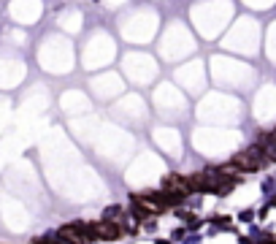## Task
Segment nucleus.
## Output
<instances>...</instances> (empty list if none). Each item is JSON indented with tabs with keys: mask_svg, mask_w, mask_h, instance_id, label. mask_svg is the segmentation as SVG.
I'll return each instance as SVG.
<instances>
[{
	"mask_svg": "<svg viewBox=\"0 0 276 244\" xmlns=\"http://www.w3.org/2000/svg\"><path fill=\"white\" fill-rule=\"evenodd\" d=\"M60 239L68 241V244H92V241H95V236H92L90 225L70 223V225H62L60 228Z\"/></svg>",
	"mask_w": 276,
	"mask_h": 244,
	"instance_id": "nucleus-1",
	"label": "nucleus"
},
{
	"mask_svg": "<svg viewBox=\"0 0 276 244\" xmlns=\"http://www.w3.org/2000/svg\"><path fill=\"white\" fill-rule=\"evenodd\" d=\"M265 163V155H263V147H249L247 152H239L233 157V166L239 171H257L260 166Z\"/></svg>",
	"mask_w": 276,
	"mask_h": 244,
	"instance_id": "nucleus-2",
	"label": "nucleus"
},
{
	"mask_svg": "<svg viewBox=\"0 0 276 244\" xmlns=\"http://www.w3.org/2000/svg\"><path fill=\"white\" fill-rule=\"evenodd\" d=\"M133 203H136V209H138L141 217H146V215H160V212L165 209L152 193H136V195H133Z\"/></svg>",
	"mask_w": 276,
	"mask_h": 244,
	"instance_id": "nucleus-3",
	"label": "nucleus"
},
{
	"mask_svg": "<svg viewBox=\"0 0 276 244\" xmlns=\"http://www.w3.org/2000/svg\"><path fill=\"white\" fill-rule=\"evenodd\" d=\"M90 231H92V236H95V239H100V241H116V239L122 236V228L116 225V223H108V220H98V223H92Z\"/></svg>",
	"mask_w": 276,
	"mask_h": 244,
	"instance_id": "nucleus-4",
	"label": "nucleus"
},
{
	"mask_svg": "<svg viewBox=\"0 0 276 244\" xmlns=\"http://www.w3.org/2000/svg\"><path fill=\"white\" fill-rule=\"evenodd\" d=\"M165 190H171V193H179V195H190V185H187V177H179V174H171V177H165V182H163Z\"/></svg>",
	"mask_w": 276,
	"mask_h": 244,
	"instance_id": "nucleus-5",
	"label": "nucleus"
},
{
	"mask_svg": "<svg viewBox=\"0 0 276 244\" xmlns=\"http://www.w3.org/2000/svg\"><path fill=\"white\" fill-rule=\"evenodd\" d=\"M120 215H122V206H108L100 220H108V223H120Z\"/></svg>",
	"mask_w": 276,
	"mask_h": 244,
	"instance_id": "nucleus-6",
	"label": "nucleus"
},
{
	"mask_svg": "<svg viewBox=\"0 0 276 244\" xmlns=\"http://www.w3.org/2000/svg\"><path fill=\"white\" fill-rule=\"evenodd\" d=\"M33 244H62V239H52V236H44V239H35Z\"/></svg>",
	"mask_w": 276,
	"mask_h": 244,
	"instance_id": "nucleus-7",
	"label": "nucleus"
},
{
	"mask_svg": "<svg viewBox=\"0 0 276 244\" xmlns=\"http://www.w3.org/2000/svg\"><path fill=\"white\" fill-rule=\"evenodd\" d=\"M95 3H100V0H95Z\"/></svg>",
	"mask_w": 276,
	"mask_h": 244,
	"instance_id": "nucleus-8",
	"label": "nucleus"
},
{
	"mask_svg": "<svg viewBox=\"0 0 276 244\" xmlns=\"http://www.w3.org/2000/svg\"><path fill=\"white\" fill-rule=\"evenodd\" d=\"M273 133H276V130H273Z\"/></svg>",
	"mask_w": 276,
	"mask_h": 244,
	"instance_id": "nucleus-9",
	"label": "nucleus"
}]
</instances>
